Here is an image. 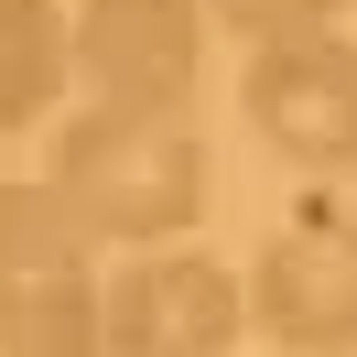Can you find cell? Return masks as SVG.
Listing matches in <instances>:
<instances>
[{"mask_svg":"<svg viewBox=\"0 0 357 357\" xmlns=\"http://www.w3.org/2000/svg\"><path fill=\"white\" fill-rule=\"evenodd\" d=\"M44 184L66 195V217L98 249H162L217 195L206 141H195L184 109H109V98H87V109L54 119V174Z\"/></svg>","mask_w":357,"mask_h":357,"instance_id":"cell-1","label":"cell"},{"mask_svg":"<svg viewBox=\"0 0 357 357\" xmlns=\"http://www.w3.org/2000/svg\"><path fill=\"white\" fill-rule=\"evenodd\" d=\"M0 357H98V238L33 174H0Z\"/></svg>","mask_w":357,"mask_h":357,"instance_id":"cell-2","label":"cell"},{"mask_svg":"<svg viewBox=\"0 0 357 357\" xmlns=\"http://www.w3.org/2000/svg\"><path fill=\"white\" fill-rule=\"evenodd\" d=\"M238 119L292 174H357V33H271L238 66Z\"/></svg>","mask_w":357,"mask_h":357,"instance_id":"cell-3","label":"cell"},{"mask_svg":"<svg viewBox=\"0 0 357 357\" xmlns=\"http://www.w3.org/2000/svg\"><path fill=\"white\" fill-rule=\"evenodd\" d=\"M249 335V292L217 249H130L98 282V357H227Z\"/></svg>","mask_w":357,"mask_h":357,"instance_id":"cell-4","label":"cell"},{"mask_svg":"<svg viewBox=\"0 0 357 357\" xmlns=\"http://www.w3.org/2000/svg\"><path fill=\"white\" fill-rule=\"evenodd\" d=\"M206 44L195 0H66V76L109 109H195Z\"/></svg>","mask_w":357,"mask_h":357,"instance_id":"cell-5","label":"cell"},{"mask_svg":"<svg viewBox=\"0 0 357 357\" xmlns=\"http://www.w3.org/2000/svg\"><path fill=\"white\" fill-rule=\"evenodd\" d=\"M249 335H271L282 357H357V227L303 206L282 238L249 260Z\"/></svg>","mask_w":357,"mask_h":357,"instance_id":"cell-6","label":"cell"},{"mask_svg":"<svg viewBox=\"0 0 357 357\" xmlns=\"http://www.w3.org/2000/svg\"><path fill=\"white\" fill-rule=\"evenodd\" d=\"M66 87V0H0V141L44 130Z\"/></svg>","mask_w":357,"mask_h":357,"instance_id":"cell-7","label":"cell"},{"mask_svg":"<svg viewBox=\"0 0 357 357\" xmlns=\"http://www.w3.org/2000/svg\"><path fill=\"white\" fill-rule=\"evenodd\" d=\"M206 11V33H238V44H271V33H314V22H335L347 0H195Z\"/></svg>","mask_w":357,"mask_h":357,"instance_id":"cell-8","label":"cell"},{"mask_svg":"<svg viewBox=\"0 0 357 357\" xmlns=\"http://www.w3.org/2000/svg\"><path fill=\"white\" fill-rule=\"evenodd\" d=\"M347 227H357V195H347Z\"/></svg>","mask_w":357,"mask_h":357,"instance_id":"cell-9","label":"cell"}]
</instances>
